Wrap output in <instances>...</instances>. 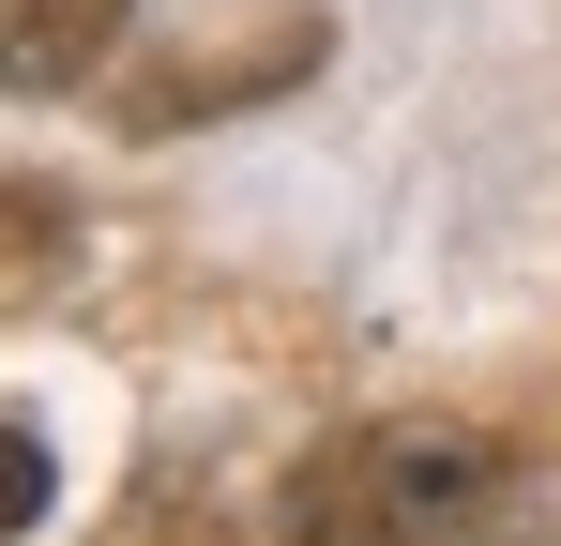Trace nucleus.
<instances>
[{"mask_svg":"<svg viewBox=\"0 0 561 546\" xmlns=\"http://www.w3.org/2000/svg\"><path fill=\"white\" fill-rule=\"evenodd\" d=\"M501 501V441L470 425H365L319 441L274 501V546H470Z\"/></svg>","mask_w":561,"mask_h":546,"instance_id":"obj_1","label":"nucleus"},{"mask_svg":"<svg viewBox=\"0 0 561 546\" xmlns=\"http://www.w3.org/2000/svg\"><path fill=\"white\" fill-rule=\"evenodd\" d=\"M319 61V15H259V46H168L152 77H137V137H168V122H213V106H259L274 77H304Z\"/></svg>","mask_w":561,"mask_h":546,"instance_id":"obj_2","label":"nucleus"},{"mask_svg":"<svg viewBox=\"0 0 561 546\" xmlns=\"http://www.w3.org/2000/svg\"><path fill=\"white\" fill-rule=\"evenodd\" d=\"M122 46V0H0V91H77Z\"/></svg>","mask_w":561,"mask_h":546,"instance_id":"obj_3","label":"nucleus"},{"mask_svg":"<svg viewBox=\"0 0 561 546\" xmlns=\"http://www.w3.org/2000/svg\"><path fill=\"white\" fill-rule=\"evenodd\" d=\"M46 501H61V470H46V441L0 410V546H15V532H46Z\"/></svg>","mask_w":561,"mask_h":546,"instance_id":"obj_4","label":"nucleus"}]
</instances>
